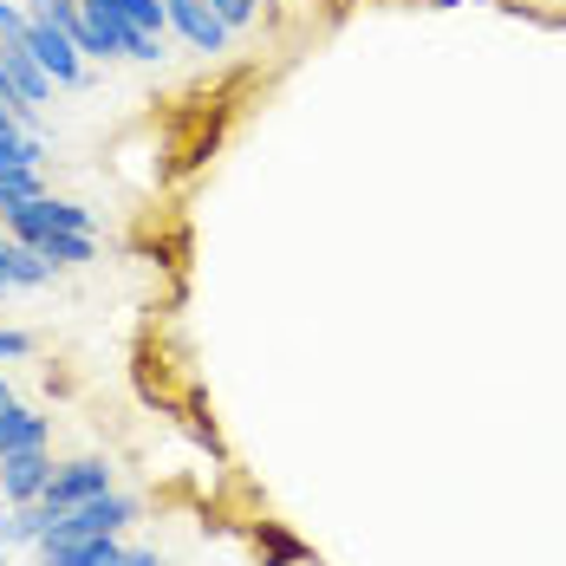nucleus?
<instances>
[{"label":"nucleus","mask_w":566,"mask_h":566,"mask_svg":"<svg viewBox=\"0 0 566 566\" xmlns=\"http://www.w3.org/2000/svg\"><path fill=\"white\" fill-rule=\"evenodd\" d=\"M144 514L137 495H124V489H105V495H92V502H78V509H65L40 534V547H65V541H98V534H117V527H130Z\"/></svg>","instance_id":"f257e3e1"},{"label":"nucleus","mask_w":566,"mask_h":566,"mask_svg":"<svg viewBox=\"0 0 566 566\" xmlns=\"http://www.w3.org/2000/svg\"><path fill=\"white\" fill-rule=\"evenodd\" d=\"M0 228H7L13 241H33V234H46V228L98 234L92 209H78V202H59V196H33V202H13V209H0Z\"/></svg>","instance_id":"f03ea898"},{"label":"nucleus","mask_w":566,"mask_h":566,"mask_svg":"<svg viewBox=\"0 0 566 566\" xmlns=\"http://www.w3.org/2000/svg\"><path fill=\"white\" fill-rule=\"evenodd\" d=\"M117 469L105 462V455H72V462H53V482H46V509L65 514V509H78V502H92V495H105V489H117L112 482Z\"/></svg>","instance_id":"7ed1b4c3"},{"label":"nucleus","mask_w":566,"mask_h":566,"mask_svg":"<svg viewBox=\"0 0 566 566\" xmlns=\"http://www.w3.org/2000/svg\"><path fill=\"white\" fill-rule=\"evenodd\" d=\"M20 46L40 59V72H46L53 85H85V53L72 46V33H59L53 20H27Z\"/></svg>","instance_id":"20e7f679"},{"label":"nucleus","mask_w":566,"mask_h":566,"mask_svg":"<svg viewBox=\"0 0 566 566\" xmlns=\"http://www.w3.org/2000/svg\"><path fill=\"white\" fill-rule=\"evenodd\" d=\"M46 482H53V450H13V455H0V495H7V509L40 502V495H46Z\"/></svg>","instance_id":"39448f33"},{"label":"nucleus","mask_w":566,"mask_h":566,"mask_svg":"<svg viewBox=\"0 0 566 566\" xmlns=\"http://www.w3.org/2000/svg\"><path fill=\"white\" fill-rule=\"evenodd\" d=\"M164 20H170L196 53H228V27L209 0H164Z\"/></svg>","instance_id":"423d86ee"},{"label":"nucleus","mask_w":566,"mask_h":566,"mask_svg":"<svg viewBox=\"0 0 566 566\" xmlns=\"http://www.w3.org/2000/svg\"><path fill=\"white\" fill-rule=\"evenodd\" d=\"M248 547H254L261 566H326L286 521H254V527H248Z\"/></svg>","instance_id":"0eeeda50"},{"label":"nucleus","mask_w":566,"mask_h":566,"mask_svg":"<svg viewBox=\"0 0 566 566\" xmlns=\"http://www.w3.org/2000/svg\"><path fill=\"white\" fill-rule=\"evenodd\" d=\"M0 65H7V78H13V92H20V105H27V112H40V105L53 98V78L40 72V59L27 53L20 40H0Z\"/></svg>","instance_id":"6e6552de"},{"label":"nucleus","mask_w":566,"mask_h":566,"mask_svg":"<svg viewBox=\"0 0 566 566\" xmlns=\"http://www.w3.org/2000/svg\"><path fill=\"white\" fill-rule=\"evenodd\" d=\"M13 450H53V417H40L27 403L0 410V455H13Z\"/></svg>","instance_id":"1a4fd4ad"},{"label":"nucleus","mask_w":566,"mask_h":566,"mask_svg":"<svg viewBox=\"0 0 566 566\" xmlns=\"http://www.w3.org/2000/svg\"><path fill=\"white\" fill-rule=\"evenodd\" d=\"M0 281H7V286H46V281H53V261H46L33 241L0 234Z\"/></svg>","instance_id":"9d476101"},{"label":"nucleus","mask_w":566,"mask_h":566,"mask_svg":"<svg viewBox=\"0 0 566 566\" xmlns=\"http://www.w3.org/2000/svg\"><path fill=\"white\" fill-rule=\"evenodd\" d=\"M33 248H40L53 268H85V261H98V241H92V234H72V228H46V234H33Z\"/></svg>","instance_id":"9b49d317"},{"label":"nucleus","mask_w":566,"mask_h":566,"mask_svg":"<svg viewBox=\"0 0 566 566\" xmlns=\"http://www.w3.org/2000/svg\"><path fill=\"white\" fill-rule=\"evenodd\" d=\"M46 566H117V534H98V541H65V547H40Z\"/></svg>","instance_id":"f8f14e48"},{"label":"nucleus","mask_w":566,"mask_h":566,"mask_svg":"<svg viewBox=\"0 0 566 566\" xmlns=\"http://www.w3.org/2000/svg\"><path fill=\"white\" fill-rule=\"evenodd\" d=\"M53 521H59V514L46 509V502H20V509H7V521H0V541H7V547H20V541H33V547H40V534H46Z\"/></svg>","instance_id":"ddd939ff"},{"label":"nucleus","mask_w":566,"mask_h":566,"mask_svg":"<svg viewBox=\"0 0 566 566\" xmlns=\"http://www.w3.org/2000/svg\"><path fill=\"white\" fill-rule=\"evenodd\" d=\"M98 7H112L124 27H137V33H150V40H164V27H170V20H164V0H98Z\"/></svg>","instance_id":"4468645a"},{"label":"nucleus","mask_w":566,"mask_h":566,"mask_svg":"<svg viewBox=\"0 0 566 566\" xmlns=\"http://www.w3.org/2000/svg\"><path fill=\"white\" fill-rule=\"evenodd\" d=\"M182 417H189V437L202 443L209 455H222V437H216V410H209V397L202 391H189L182 397Z\"/></svg>","instance_id":"2eb2a0df"},{"label":"nucleus","mask_w":566,"mask_h":566,"mask_svg":"<svg viewBox=\"0 0 566 566\" xmlns=\"http://www.w3.org/2000/svg\"><path fill=\"white\" fill-rule=\"evenodd\" d=\"M33 196H46L40 170H0V209H13V202H33Z\"/></svg>","instance_id":"dca6fc26"},{"label":"nucleus","mask_w":566,"mask_h":566,"mask_svg":"<svg viewBox=\"0 0 566 566\" xmlns=\"http://www.w3.org/2000/svg\"><path fill=\"white\" fill-rule=\"evenodd\" d=\"M209 7L222 13V27L234 33V27H248V20H254V7H261V0H209Z\"/></svg>","instance_id":"f3484780"},{"label":"nucleus","mask_w":566,"mask_h":566,"mask_svg":"<svg viewBox=\"0 0 566 566\" xmlns=\"http://www.w3.org/2000/svg\"><path fill=\"white\" fill-rule=\"evenodd\" d=\"M27 33V7L20 0H0V40H20Z\"/></svg>","instance_id":"a211bd4d"},{"label":"nucleus","mask_w":566,"mask_h":566,"mask_svg":"<svg viewBox=\"0 0 566 566\" xmlns=\"http://www.w3.org/2000/svg\"><path fill=\"white\" fill-rule=\"evenodd\" d=\"M27 352H40L33 333H7V326H0V358H27Z\"/></svg>","instance_id":"6ab92c4d"},{"label":"nucleus","mask_w":566,"mask_h":566,"mask_svg":"<svg viewBox=\"0 0 566 566\" xmlns=\"http://www.w3.org/2000/svg\"><path fill=\"white\" fill-rule=\"evenodd\" d=\"M0 105H7V112H13L20 124H27V130H33V112L20 105V92H13V78H7V65H0Z\"/></svg>","instance_id":"aec40b11"},{"label":"nucleus","mask_w":566,"mask_h":566,"mask_svg":"<svg viewBox=\"0 0 566 566\" xmlns=\"http://www.w3.org/2000/svg\"><path fill=\"white\" fill-rule=\"evenodd\" d=\"M117 566H164V554H157V547H124Z\"/></svg>","instance_id":"412c9836"},{"label":"nucleus","mask_w":566,"mask_h":566,"mask_svg":"<svg viewBox=\"0 0 566 566\" xmlns=\"http://www.w3.org/2000/svg\"><path fill=\"white\" fill-rule=\"evenodd\" d=\"M13 403H20V397H13V385H7V378H0V410H13Z\"/></svg>","instance_id":"4be33fe9"},{"label":"nucleus","mask_w":566,"mask_h":566,"mask_svg":"<svg viewBox=\"0 0 566 566\" xmlns=\"http://www.w3.org/2000/svg\"><path fill=\"white\" fill-rule=\"evenodd\" d=\"M0 566H7V541H0Z\"/></svg>","instance_id":"5701e85b"},{"label":"nucleus","mask_w":566,"mask_h":566,"mask_svg":"<svg viewBox=\"0 0 566 566\" xmlns=\"http://www.w3.org/2000/svg\"><path fill=\"white\" fill-rule=\"evenodd\" d=\"M0 521H7V495H0Z\"/></svg>","instance_id":"b1692460"}]
</instances>
